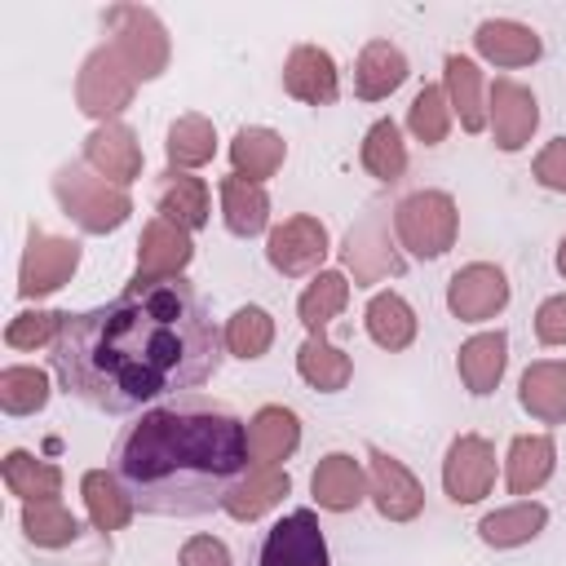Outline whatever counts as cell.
Listing matches in <instances>:
<instances>
[{
  "instance_id": "cell-1",
  "label": "cell",
  "mask_w": 566,
  "mask_h": 566,
  "mask_svg": "<svg viewBox=\"0 0 566 566\" xmlns=\"http://www.w3.org/2000/svg\"><path fill=\"white\" fill-rule=\"evenodd\" d=\"M49 349L53 376L71 398L124 416L199 389L217 371L226 340L195 283L133 274L115 301L66 314Z\"/></svg>"
},
{
  "instance_id": "cell-2",
  "label": "cell",
  "mask_w": 566,
  "mask_h": 566,
  "mask_svg": "<svg viewBox=\"0 0 566 566\" xmlns=\"http://www.w3.org/2000/svg\"><path fill=\"white\" fill-rule=\"evenodd\" d=\"M248 473V424L199 394L142 411L115 442V478L142 513L203 517Z\"/></svg>"
},
{
  "instance_id": "cell-3",
  "label": "cell",
  "mask_w": 566,
  "mask_h": 566,
  "mask_svg": "<svg viewBox=\"0 0 566 566\" xmlns=\"http://www.w3.org/2000/svg\"><path fill=\"white\" fill-rule=\"evenodd\" d=\"M53 195H57L62 212L88 234H111L133 217L128 190L97 177L88 164H62L53 172Z\"/></svg>"
},
{
  "instance_id": "cell-4",
  "label": "cell",
  "mask_w": 566,
  "mask_h": 566,
  "mask_svg": "<svg viewBox=\"0 0 566 566\" xmlns=\"http://www.w3.org/2000/svg\"><path fill=\"white\" fill-rule=\"evenodd\" d=\"M106 27H111V49L119 53V62L128 66V75L137 84L146 80H159L168 57H172V44H168V31L159 22L155 9H142V4H115L106 9Z\"/></svg>"
},
{
  "instance_id": "cell-5",
  "label": "cell",
  "mask_w": 566,
  "mask_h": 566,
  "mask_svg": "<svg viewBox=\"0 0 566 566\" xmlns=\"http://www.w3.org/2000/svg\"><path fill=\"white\" fill-rule=\"evenodd\" d=\"M455 230H460V212L447 190H416L394 208V234L420 261L442 256L455 243Z\"/></svg>"
},
{
  "instance_id": "cell-6",
  "label": "cell",
  "mask_w": 566,
  "mask_h": 566,
  "mask_svg": "<svg viewBox=\"0 0 566 566\" xmlns=\"http://www.w3.org/2000/svg\"><path fill=\"white\" fill-rule=\"evenodd\" d=\"M133 93H137V80L128 75V66L119 62V53L111 44H97L84 57L80 75H75V102H80V111L93 115V119H102V124H111L133 102Z\"/></svg>"
},
{
  "instance_id": "cell-7",
  "label": "cell",
  "mask_w": 566,
  "mask_h": 566,
  "mask_svg": "<svg viewBox=\"0 0 566 566\" xmlns=\"http://www.w3.org/2000/svg\"><path fill=\"white\" fill-rule=\"evenodd\" d=\"M340 261H345V270L354 274L358 287H371L380 279H398L407 270L402 252L389 239V217L380 208H371L358 226H349L345 248H340Z\"/></svg>"
},
{
  "instance_id": "cell-8",
  "label": "cell",
  "mask_w": 566,
  "mask_h": 566,
  "mask_svg": "<svg viewBox=\"0 0 566 566\" xmlns=\"http://www.w3.org/2000/svg\"><path fill=\"white\" fill-rule=\"evenodd\" d=\"M75 265H80V243L75 239L31 230L27 252H22V265H18V296L35 301V296L57 292L62 283H71Z\"/></svg>"
},
{
  "instance_id": "cell-9",
  "label": "cell",
  "mask_w": 566,
  "mask_h": 566,
  "mask_svg": "<svg viewBox=\"0 0 566 566\" xmlns=\"http://www.w3.org/2000/svg\"><path fill=\"white\" fill-rule=\"evenodd\" d=\"M495 486V447L482 433H460L442 460V491L451 504H478Z\"/></svg>"
},
{
  "instance_id": "cell-10",
  "label": "cell",
  "mask_w": 566,
  "mask_h": 566,
  "mask_svg": "<svg viewBox=\"0 0 566 566\" xmlns=\"http://www.w3.org/2000/svg\"><path fill=\"white\" fill-rule=\"evenodd\" d=\"M367 495L385 522H411L424 509V486L416 482V473L380 447L367 451Z\"/></svg>"
},
{
  "instance_id": "cell-11",
  "label": "cell",
  "mask_w": 566,
  "mask_h": 566,
  "mask_svg": "<svg viewBox=\"0 0 566 566\" xmlns=\"http://www.w3.org/2000/svg\"><path fill=\"white\" fill-rule=\"evenodd\" d=\"M535 124H539V102H535V93H531L526 84L500 75V80L486 88V128H491L495 146L509 150V155L522 150V146L531 142Z\"/></svg>"
},
{
  "instance_id": "cell-12",
  "label": "cell",
  "mask_w": 566,
  "mask_h": 566,
  "mask_svg": "<svg viewBox=\"0 0 566 566\" xmlns=\"http://www.w3.org/2000/svg\"><path fill=\"white\" fill-rule=\"evenodd\" d=\"M509 305V279L491 261H469L447 283V310L460 323H486Z\"/></svg>"
},
{
  "instance_id": "cell-13",
  "label": "cell",
  "mask_w": 566,
  "mask_h": 566,
  "mask_svg": "<svg viewBox=\"0 0 566 566\" xmlns=\"http://www.w3.org/2000/svg\"><path fill=\"white\" fill-rule=\"evenodd\" d=\"M265 256H270V265H274L279 274H287V279L314 274V270L323 265V256H327V226H323L318 217H310V212H296V217H287L283 226L270 230Z\"/></svg>"
},
{
  "instance_id": "cell-14",
  "label": "cell",
  "mask_w": 566,
  "mask_h": 566,
  "mask_svg": "<svg viewBox=\"0 0 566 566\" xmlns=\"http://www.w3.org/2000/svg\"><path fill=\"white\" fill-rule=\"evenodd\" d=\"M261 566H327V539L314 509H292L265 531Z\"/></svg>"
},
{
  "instance_id": "cell-15",
  "label": "cell",
  "mask_w": 566,
  "mask_h": 566,
  "mask_svg": "<svg viewBox=\"0 0 566 566\" xmlns=\"http://www.w3.org/2000/svg\"><path fill=\"white\" fill-rule=\"evenodd\" d=\"M84 164H88L97 177H106V181H115V186L128 190V181L142 177V164H146V159H142L137 133H133L128 124L111 119V124H97V128L84 137Z\"/></svg>"
},
{
  "instance_id": "cell-16",
  "label": "cell",
  "mask_w": 566,
  "mask_h": 566,
  "mask_svg": "<svg viewBox=\"0 0 566 566\" xmlns=\"http://www.w3.org/2000/svg\"><path fill=\"white\" fill-rule=\"evenodd\" d=\"M283 88L305 102V106H332L336 93H340V71L332 62L327 49L318 44H296L283 62Z\"/></svg>"
},
{
  "instance_id": "cell-17",
  "label": "cell",
  "mask_w": 566,
  "mask_h": 566,
  "mask_svg": "<svg viewBox=\"0 0 566 566\" xmlns=\"http://www.w3.org/2000/svg\"><path fill=\"white\" fill-rule=\"evenodd\" d=\"M190 256H195L190 230H181L168 217H150L137 243V279H181Z\"/></svg>"
},
{
  "instance_id": "cell-18",
  "label": "cell",
  "mask_w": 566,
  "mask_h": 566,
  "mask_svg": "<svg viewBox=\"0 0 566 566\" xmlns=\"http://www.w3.org/2000/svg\"><path fill=\"white\" fill-rule=\"evenodd\" d=\"M310 491L318 500V509L327 513H349L367 500V473L349 451H327L318 460V469L310 473Z\"/></svg>"
},
{
  "instance_id": "cell-19",
  "label": "cell",
  "mask_w": 566,
  "mask_h": 566,
  "mask_svg": "<svg viewBox=\"0 0 566 566\" xmlns=\"http://www.w3.org/2000/svg\"><path fill=\"white\" fill-rule=\"evenodd\" d=\"M473 49L486 57V62H495V66H531L535 57H539V35H535V27H526V22H513V18H486V22H478V31H473Z\"/></svg>"
},
{
  "instance_id": "cell-20",
  "label": "cell",
  "mask_w": 566,
  "mask_h": 566,
  "mask_svg": "<svg viewBox=\"0 0 566 566\" xmlns=\"http://www.w3.org/2000/svg\"><path fill=\"white\" fill-rule=\"evenodd\" d=\"M296 447H301V420L292 407L270 402L248 420V460L252 464H283Z\"/></svg>"
},
{
  "instance_id": "cell-21",
  "label": "cell",
  "mask_w": 566,
  "mask_h": 566,
  "mask_svg": "<svg viewBox=\"0 0 566 566\" xmlns=\"http://www.w3.org/2000/svg\"><path fill=\"white\" fill-rule=\"evenodd\" d=\"M292 491V478L279 469V464H252L234 486H230V495H226V513L234 517V522H256V517H265L274 504H283V495Z\"/></svg>"
},
{
  "instance_id": "cell-22",
  "label": "cell",
  "mask_w": 566,
  "mask_h": 566,
  "mask_svg": "<svg viewBox=\"0 0 566 566\" xmlns=\"http://www.w3.org/2000/svg\"><path fill=\"white\" fill-rule=\"evenodd\" d=\"M557 469V442L548 433H517L509 442L504 460V482L513 495H535Z\"/></svg>"
},
{
  "instance_id": "cell-23",
  "label": "cell",
  "mask_w": 566,
  "mask_h": 566,
  "mask_svg": "<svg viewBox=\"0 0 566 566\" xmlns=\"http://www.w3.org/2000/svg\"><path fill=\"white\" fill-rule=\"evenodd\" d=\"M402 80H407V53L389 40H367L354 62V93L363 102H380V97L398 93Z\"/></svg>"
},
{
  "instance_id": "cell-24",
  "label": "cell",
  "mask_w": 566,
  "mask_h": 566,
  "mask_svg": "<svg viewBox=\"0 0 566 566\" xmlns=\"http://www.w3.org/2000/svg\"><path fill=\"white\" fill-rule=\"evenodd\" d=\"M442 88L451 102V115H460L464 133H482L486 128V84L473 57L464 53H447L442 62Z\"/></svg>"
},
{
  "instance_id": "cell-25",
  "label": "cell",
  "mask_w": 566,
  "mask_h": 566,
  "mask_svg": "<svg viewBox=\"0 0 566 566\" xmlns=\"http://www.w3.org/2000/svg\"><path fill=\"white\" fill-rule=\"evenodd\" d=\"M504 367H509V336L495 327V332H478V336H469L464 345H460V354H455V371H460V380H464V389L469 394H491L495 385H500V376H504Z\"/></svg>"
},
{
  "instance_id": "cell-26",
  "label": "cell",
  "mask_w": 566,
  "mask_h": 566,
  "mask_svg": "<svg viewBox=\"0 0 566 566\" xmlns=\"http://www.w3.org/2000/svg\"><path fill=\"white\" fill-rule=\"evenodd\" d=\"M517 398L535 420L562 424L566 420V363H557V358L531 363L517 380Z\"/></svg>"
},
{
  "instance_id": "cell-27",
  "label": "cell",
  "mask_w": 566,
  "mask_h": 566,
  "mask_svg": "<svg viewBox=\"0 0 566 566\" xmlns=\"http://www.w3.org/2000/svg\"><path fill=\"white\" fill-rule=\"evenodd\" d=\"M287 159V142L274 133V128H261V124H248L234 133L230 142V164H234V177H248V181H265L283 168Z\"/></svg>"
},
{
  "instance_id": "cell-28",
  "label": "cell",
  "mask_w": 566,
  "mask_h": 566,
  "mask_svg": "<svg viewBox=\"0 0 566 566\" xmlns=\"http://www.w3.org/2000/svg\"><path fill=\"white\" fill-rule=\"evenodd\" d=\"M548 526V509L539 500H517L509 509H495L478 522V539L486 548H522Z\"/></svg>"
},
{
  "instance_id": "cell-29",
  "label": "cell",
  "mask_w": 566,
  "mask_h": 566,
  "mask_svg": "<svg viewBox=\"0 0 566 566\" xmlns=\"http://www.w3.org/2000/svg\"><path fill=\"white\" fill-rule=\"evenodd\" d=\"M155 208H159V217L177 221L181 230H199V226H208V181L168 168V172L159 177Z\"/></svg>"
},
{
  "instance_id": "cell-30",
  "label": "cell",
  "mask_w": 566,
  "mask_h": 566,
  "mask_svg": "<svg viewBox=\"0 0 566 566\" xmlns=\"http://www.w3.org/2000/svg\"><path fill=\"white\" fill-rule=\"evenodd\" d=\"M80 491H84V509H88L93 531L111 535V531H124V526L133 522V509H137V504H133V495L119 486L115 473L88 469V473L80 478Z\"/></svg>"
},
{
  "instance_id": "cell-31",
  "label": "cell",
  "mask_w": 566,
  "mask_h": 566,
  "mask_svg": "<svg viewBox=\"0 0 566 566\" xmlns=\"http://www.w3.org/2000/svg\"><path fill=\"white\" fill-rule=\"evenodd\" d=\"M221 217L239 239H256L270 226V195L248 177H221Z\"/></svg>"
},
{
  "instance_id": "cell-32",
  "label": "cell",
  "mask_w": 566,
  "mask_h": 566,
  "mask_svg": "<svg viewBox=\"0 0 566 566\" xmlns=\"http://www.w3.org/2000/svg\"><path fill=\"white\" fill-rule=\"evenodd\" d=\"M363 323H367V336H371L380 349H389V354L407 349V345L416 340V327H420L416 310H411L407 296H398V292H376V296L367 301V310H363Z\"/></svg>"
},
{
  "instance_id": "cell-33",
  "label": "cell",
  "mask_w": 566,
  "mask_h": 566,
  "mask_svg": "<svg viewBox=\"0 0 566 566\" xmlns=\"http://www.w3.org/2000/svg\"><path fill=\"white\" fill-rule=\"evenodd\" d=\"M296 371H301V380H305L310 389L336 394V389L349 385L354 363H349V354H345L340 345H332L327 336H310V340L296 349Z\"/></svg>"
},
{
  "instance_id": "cell-34",
  "label": "cell",
  "mask_w": 566,
  "mask_h": 566,
  "mask_svg": "<svg viewBox=\"0 0 566 566\" xmlns=\"http://www.w3.org/2000/svg\"><path fill=\"white\" fill-rule=\"evenodd\" d=\"M22 535L35 544V548H66L80 539V517L57 500H27L22 504Z\"/></svg>"
},
{
  "instance_id": "cell-35",
  "label": "cell",
  "mask_w": 566,
  "mask_h": 566,
  "mask_svg": "<svg viewBox=\"0 0 566 566\" xmlns=\"http://www.w3.org/2000/svg\"><path fill=\"white\" fill-rule=\"evenodd\" d=\"M164 150H168V168H177V172L203 168V164L217 155V128H212V119H203V115H181V119H172Z\"/></svg>"
},
{
  "instance_id": "cell-36",
  "label": "cell",
  "mask_w": 566,
  "mask_h": 566,
  "mask_svg": "<svg viewBox=\"0 0 566 566\" xmlns=\"http://www.w3.org/2000/svg\"><path fill=\"white\" fill-rule=\"evenodd\" d=\"M345 305H349V279H345L340 270H318V274L310 279V287L301 292L296 314H301V323L310 327V336H323V327H327Z\"/></svg>"
},
{
  "instance_id": "cell-37",
  "label": "cell",
  "mask_w": 566,
  "mask_h": 566,
  "mask_svg": "<svg viewBox=\"0 0 566 566\" xmlns=\"http://www.w3.org/2000/svg\"><path fill=\"white\" fill-rule=\"evenodd\" d=\"M358 159H363V168H367L376 181H389V186H394V181L407 172V142H402L398 124H394V119H376V124L367 128V137H363Z\"/></svg>"
},
{
  "instance_id": "cell-38",
  "label": "cell",
  "mask_w": 566,
  "mask_h": 566,
  "mask_svg": "<svg viewBox=\"0 0 566 566\" xmlns=\"http://www.w3.org/2000/svg\"><path fill=\"white\" fill-rule=\"evenodd\" d=\"M4 486L27 504V500H49L62 491V469L49 460H35L31 451H9L4 455Z\"/></svg>"
},
{
  "instance_id": "cell-39",
  "label": "cell",
  "mask_w": 566,
  "mask_h": 566,
  "mask_svg": "<svg viewBox=\"0 0 566 566\" xmlns=\"http://www.w3.org/2000/svg\"><path fill=\"white\" fill-rule=\"evenodd\" d=\"M221 340H226V354H234V358H261L274 345V318L261 305H239L226 318Z\"/></svg>"
},
{
  "instance_id": "cell-40",
  "label": "cell",
  "mask_w": 566,
  "mask_h": 566,
  "mask_svg": "<svg viewBox=\"0 0 566 566\" xmlns=\"http://www.w3.org/2000/svg\"><path fill=\"white\" fill-rule=\"evenodd\" d=\"M407 128H411V137H416L420 146L447 142V133H451V102H447V88H442V84H424V88L411 97V106H407Z\"/></svg>"
},
{
  "instance_id": "cell-41",
  "label": "cell",
  "mask_w": 566,
  "mask_h": 566,
  "mask_svg": "<svg viewBox=\"0 0 566 566\" xmlns=\"http://www.w3.org/2000/svg\"><path fill=\"white\" fill-rule=\"evenodd\" d=\"M49 402V376L40 367H4L0 371V407L9 416H35Z\"/></svg>"
},
{
  "instance_id": "cell-42",
  "label": "cell",
  "mask_w": 566,
  "mask_h": 566,
  "mask_svg": "<svg viewBox=\"0 0 566 566\" xmlns=\"http://www.w3.org/2000/svg\"><path fill=\"white\" fill-rule=\"evenodd\" d=\"M66 314L57 310H27V314H13L9 327H4V340L13 349H35V345H53L57 332H62Z\"/></svg>"
},
{
  "instance_id": "cell-43",
  "label": "cell",
  "mask_w": 566,
  "mask_h": 566,
  "mask_svg": "<svg viewBox=\"0 0 566 566\" xmlns=\"http://www.w3.org/2000/svg\"><path fill=\"white\" fill-rule=\"evenodd\" d=\"M535 181L544 186V190H557V195H566V137H553L539 155H535Z\"/></svg>"
},
{
  "instance_id": "cell-44",
  "label": "cell",
  "mask_w": 566,
  "mask_h": 566,
  "mask_svg": "<svg viewBox=\"0 0 566 566\" xmlns=\"http://www.w3.org/2000/svg\"><path fill=\"white\" fill-rule=\"evenodd\" d=\"M535 336H539V345H566V292L548 296L535 310Z\"/></svg>"
},
{
  "instance_id": "cell-45",
  "label": "cell",
  "mask_w": 566,
  "mask_h": 566,
  "mask_svg": "<svg viewBox=\"0 0 566 566\" xmlns=\"http://www.w3.org/2000/svg\"><path fill=\"white\" fill-rule=\"evenodd\" d=\"M181 566H230V548L217 535H190L181 544Z\"/></svg>"
},
{
  "instance_id": "cell-46",
  "label": "cell",
  "mask_w": 566,
  "mask_h": 566,
  "mask_svg": "<svg viewBox=\"0 0 566 566\" xmlns=\"http://www.w3.org/2000/svg\"><path fill=\"white\" fill-rule=\"evenodd\" d=\"M557 270H562V279H566V234H562V243H557Z\"/></svg>"
}]
</instances>
